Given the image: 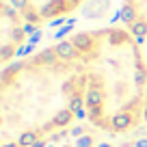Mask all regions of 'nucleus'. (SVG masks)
Listing matches in <instances>:
<instances>
[{"label":"nucleus","mask_w":147,"mask_h":147,"mask_svg":"<svg viewBox=\"0 0 147 147\" xmlns=\"http://www.w3.org/2000/svg\"><path fill=\"white\" fill-rule=\"evenodd\" d=\"M46 145H48V141H46V138H39V141L35 143V147H46Z\"/></svg>","instance_id":"obj_13"},{"label":"nucleus","mask_w":147,"mask_h":147,"mask_svg":"<svg viewBox=\"0 0 147 147\" xmlns=\"http://www.w3.org/2000/svg\"><path fill=\"white\" fill-rule=\"evenodd\" d=\"M54 50H56V54H59V59L67 61V63H71V61H76L80 56L78 50H76V46L71 43V39H63V41H59L54 46Z\"/></svg>","instance_id":"obj_3"},{"label":"nucleus","mask_w":147,"mask_h":147,"mask_svg":"<svg viewBox=\"0 0 147 147\" xmlns=\"http://www.w3.org/2000/svg\"><path fill=\"white\" fill-rule=\"evenodd\" d=\"M76 145H78V147H93V145H95V141H93V136H80Z\"/></svg>","instance_id":"obj_10"},{"label":"nucleus","mask_w":147,"mask_h":147,"mask_svg":"<svg viewBox=\"0 0 147 147\" xmlns=\"http://www.w3.org/2000/svg\"><path fill=\"white\" fill-rule=\"evenodd\" d=\"M63 147H69V145H63Z\"/></svg>","instance_id":"obj_18"},{"label":"nucleus","mask_w":147,"mask_h":147,"mask_svg":"<svg viewBox=\"0 0 147 147\" xmlns=\"http://www.w3.org/2000/svg\"><path fill=\"white\" fill-rule=\"evenodd\" d=\"M39 141V132H32V130H26V132L20 134L18 145L20 147H35V143Z\"/></svg>","instance_id":"obj_8"},{"label":"nucleus","mask_w":147,"mask_h":147,"mask_svg":"<svg viewBox=\"0 0 147 147\" xmlns=\"http://www.w3.org/2000/svg\"><path fill=\"white\" fill-rule=\"evenodd\" d=\"M132 82L136 84L138 89L147 87V67H145V65H138V67H134V71H132Z\"/></svg>","instance_id":"obj_7"},{"label":"nucleus","mask_w":147,"mask_h":147,"mask_svg":"<svg viewBox=\"0 0 147 147\" xmlns=\"http://www.w3.org/2000/svg\"><path fill=\"white\" fill-rule=\"evenodd\" d=\"M2 147H20V145H18V141H15V143H5Z\"/></svg>","instance_id":"obj_15"},{"label":"nucleus","mask_w":147,"mask_h":147,"mask_svg":"<svg viewBox=\"0 0 147 147\" xmlns=\"http://www.w3.org/2000/svg\"><path fill=\"white\" fill-rule=\"evenodd\" d=\"M123 5L134 11V22L132 24H136V22L147 24V0H123Z\"/></svg>","instance_id":"obj_4"},{"label":"nucleus","mask_w":147,"mask_h":147,"mask_svg":"<svg viewBox=\"0 0 147 147\" xmlns=\"http://www.w3.org/2000/svg\"><path fill=\"white\" fill-rule=\"evenodd\" d=\"M82 2L84 0H28L26 11L20 15H22L24 24H30L35 28L43 26V24L59 26Z\"/></svg>","instance_id":"obj_1"},{"label":"nucleus","mask_w":147,"mask_h":147,"mask_svg":"<svg viewBox=\"0 0 147 147\" xmlns=\"http://www.w3.org/2000/svg\"><path fill=\"white\" fill-rule=\"evenodd\" d=\"M143 117H145V121H147V106H145V110H143Z\"/></svg>","instance_id":"obj_17"},{"label":"nucleus","mask_w":147,"mask_h":147,"mask_svg":"<svg viewBox=\"0 0 147 147\" xmlns=\"http://www.w3.org/2000/svg\"><path fill=\"white\" fill-rule=\"evenodd\" d=\"M95 147H113V145H108V143H100V145H95Z\"/></svg>","instance_id":"obj_16"},{"label":"nucleus","mask_w":147,"mask_h":147,"mask_svg":"<svg viewBox=\"0 0 147 147\" xmlns=\"http://www.w3.org/2000/svg\"><path fill=\"white\" fill-rule=\"evenodd\" d=\"M65 138V132H56L54 136H52V141H63Z\"/></svg>","instance_id":"obj_12"},{"label":"nucleus","mask_w":147,"mask_h":147,"mask_svg":"<svg viewBox=\"0 0 147 147\" xmlns=\"http://www.w3.org/2000/svg\"><path fill=\"white\" fill-rule=\"evenodd\" d=\"M104 89H97V87H89L87 93H84V104L89 108H97V106L104 104Z\"/></svg>","instance_id":"obj_5"},{"label":"nucleus","mask_w":147,"mask_h":147,"mask_svg":"<svg viewBox=\"0 0 147 147\" xmlns=\"http://www.w3.org/2000/svg\"><path fill=\"white\" fill-rule=\"evenodd\" d=\"M108 123H110V128H108L110 132L119 134V132H125L128 128H132L134 117H132V113H128V110H119V113H115V115H110Z\"/></svg>","instance_id":"obj_2"},{"label":"nucleus","mask_w":147,"mask_h":147,"mask_svg":"<svg viewBox=\"0 0 147 147\" xmlns=\"http://www.w3.org/2000/svg\"><path fill=\"white\" fill-rule=\"evenodd\" d=\"M74 110H69V108H61L59 113H56L54 117H52V123H54V128H67L69 123L74 121Z\"/></svg>","instance_id":"obj_6"},{"label":"nucleus","mask_w":147,"mask_h":147,"mask_svg":"<svg viewBox=\"0 0 147 147\" xmlns=\"http://www.w3.org/2000/svg\"><path fill=\"white\" fill-rule=\"evenodd\" d=\"M67 108L69 110H80V108H84V95H74L71 100H69V104H67Z\"/></svg>","instance_id":"obj_9"},{"label":"nucleus","mask_w":147,"mask_h":147,"mask_svg":"<svg viewBox=\"0 0 147 147\" xmlns=\"http://www.w3.org/2000/svg\"><path fill=\"white\" fill-rule=\"evenodd\" d=\"M136 147H147V138H141V141H136Z\"/></svg>","instance_id":"obj_14"},{"label":"nucleus","mask_w":147,"mask_h":147,"mask_svg":"<svg viewBox=\"0 0 147 147\" xmlns=\"http://www.w3.org/2000/svg\"><path fill=\"white\" fill-rule=\"evenodd\" d=\"M74 115L78 117V119H84V117H87V110H84V108H80V110H76Z\"/></svg>","instance_id":"obj_11"}]
</instances>
